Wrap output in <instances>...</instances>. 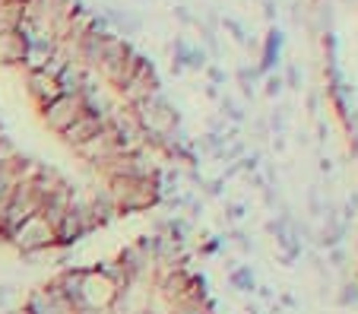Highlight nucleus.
I'll return each mask as SVG.
<instances>
[{"label": "nucleus", "mask_w": 358, "mask_h": 314, "mask_svg": "<svg viewBox=\"0 0 358 314\" xmlns=\"http://www.w3.org/2000/svg\"><path fill=\"white\" fill-rule=\"evenodd\" d=\"M10 245L16 248L20 254H41L48 248H57V235L55 226L48 222L45 216H29L22 226H16V232L10 235Z\"/></svg>", "instance_id": "1"}, {"label": "nucleus", "mask_w": 358, "mask_h": 314, "mask_svg": "<svg viewBox=\"0 0 358 314\" xmlns=\"http://www.w3.org/2000/svg\"><path fill=\"white\" fill-rule=\"evenodd\" d=\"M80 301L89 311H108L117 301V286L101 270H86L80 283Z\"/></svg>", "instance_id": "2"}, {"label": "nucleus", "mask_w": 358, "mask_h": 314, "mask_svg": "<svg viewBox=\"0 0 358 314\" xmlns=\"http://www.w3.org/2000/svg\"><path fill=\"white\" fill-rule=\"evenodd\" d=\"M83 115H89V111L83 108L80 96H61L48 105V108H41V121H45L48 130H55V134H64V130Z\"/></svg>", "instance_id": "3"}, {"label": "nucleus", "mask_w": 358, "mask_h": 314, "mask_svg": "<svg viewBox=\"0 0 358 314\" xmlns=\"http://www.w3.org/2000/svg\"><path fill=\"white\" fill-rule=\"evenodd\" d=\"M26 92H29V99L35 102V108L38 111L48 108L55 99H61V86H57V80L51 73H45V70H29Z\"/></svg>", "instance_id": "4"}, {"label": "nucleus", "mask_w": 358, "mask_h": 314, "mask_svg": "<svg viewBox=\"0 0 358 314\" xmlns=\"http://www.w3.org/2000/svg\"><path fill=\"white\" fill-rule=\"evenodd\" d=\"M101 121H105V117H99V115H83V117H76V121L61 134V140L70 146V150H80L86 140H92L95 134L101 130Z\"/></svg>", "instance_id": "5"}, {"label": "nucleus", "mask_w": 358, "mask_h": 314, "mask_svg": "<svg viewBox=\"0 0 358 314\" xmlns=\"http://www.w3.org/2000/svg\"><path fill=\"white\" fill-rule=\"evenodd\" d=\"M26 57V35L20 29L0 32V64H22Z\"/></svg>", "instance_id": "6"}]
</instances>
